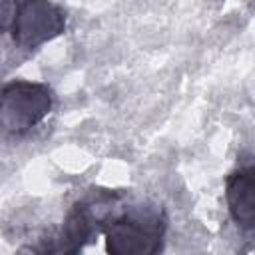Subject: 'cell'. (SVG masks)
I'll list each match as a JSON object with an SVG mask.
<instances>
[{
  "instance_id": "obj_3",
  "label": "cell",
  "mask_w": 255,
  "mask_h": 255,
  "mask_svg": "<svg viewBox=\"0 0 255 255\" xmlns=\"http://www.w3.org/2000/svg\"><path fill=\"white\" fill-rule=\"evenodd\" d=\"M2 28L22 50H38L66 30V10L46 0L2 2Z\"/></svg>"
},
{
  "instance_id": "obj_2",
  "label": "cell",
  "mask_w": 255,
  "mask_h": 255,
  "mask_svg": "<svg viewBox=\"0 0 255 255\" xmlns=\"http://www.w3.org/2000/svg\"><path fill=\"white\" fill-rule=\"evenodd\" d=\"M118 193H94L74 203L60 229L50 233L40 245L30 247L32 255H80L98 231L108 223V211L114 209Z\"/></svg>"
},
{
  "instance_id": "obj_5",
  "label": "cell",
  "mask_w": 255,
  "mask_h": 255,
  "mask_svg": "<svg viewBox=\"0 0 255 255\" xmlns=\"http://www.w3.org/2000/svg\"><path fill=\"white\" fill-rule=\"evenodd\" d=\"M225 201L235 225L255 231V163L235 169L225 181Z\"/></svg>"
},
{
  "instance_id": "obj_1",
  "label": "cell",
  "mask_w": 255,
  "mask_h": 255,
  "mask_svg": "<svg viewBox=\"0 0 255 255\" xmlns=\"http://www.w3.org/2000/svg\"><path fill=\"white\" fill-rule=\"evenodd\" d=\"M167 231L161 205L139 203L126 207L104 225L108 255H159Z\"/></svg>"
},
{
  "instance_id": "obj_4",
  "label": "cell",
  "mask_w": 255,
  "mask_h": 255,
  "mask_svg": "<svg viewBox=\"0 0 255 255\" xmlns=\"http://www.w3.org/2000/svg\"><path fill=\"white\" fill-rule=\"evenodd\" d=\"M0 124L8 135H26L42 124L54 108V92L48 84L14 80L4 84L0 96Z\"/></svg>"
}]
</instances>
